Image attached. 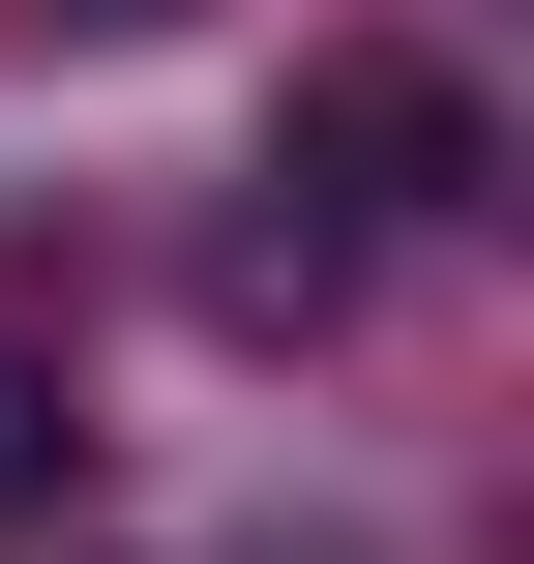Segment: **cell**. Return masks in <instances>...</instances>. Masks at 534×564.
<instances>
[{
	"label": "cell",
	"mask_w": 534,
	"mask_h": 564,
	"mask_svg": "<svg viewBox=\"0 0 534 564\" xmlns=\"http://www.w3.org/2000/svg\"><path fill=\"white\" fill-rule=\"evenodd\" d=\"M297 149H327V238H357V208H386V238H446V208L505 178V149H476V89H446V59H386V30H357V59H297Z\"/></svg>",
	"instance_id": "6da1fadb"
},
{
	"label": "cell",
	"mask_w": 534,
	"mask_h": 564,
	"mask_svg": "<svg viewBox=\"0 0 534 564\" xmlns=\"http://www.w3.org/2000/svg\"><path fill=\"white\" fill-rule=\"evenodd\" d=\"M59 476H89V416H59V327L0 297V535H59Z\"/></svg>",
	"instance_id": "7a4b0ae2"
},
{
	"label": "cell",
	"mask_w": 534,
	"mask_h": 564,
	"mask_svg": "<svg viewBox=\"0 0 534 564\" xmlns=\"http://www.w3.org/2000/svg\"><path fill=\"white\" fill-rule=\"evenodd\" d=\"M30 30H178V0H30Z\"/></svg>",
	"instance_id": "3957f363"
}]
</instances>
